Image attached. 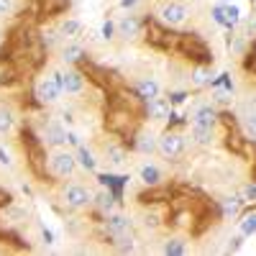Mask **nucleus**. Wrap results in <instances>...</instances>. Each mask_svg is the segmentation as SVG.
Here are the masks:
<instances>
[{
	"instance_id": "obj_1",
	"label": "nucleus",
	"mask_w": 256,
	"mask_h": 256,
	"mask_svg": "<svg viewBox=\"0 0 256 256\" xmlns=\"http://www.w3.org/2000/svg\"><path fill=\"white\" fill-rule=\"evenodd\" d=\"M74 169H77V156L72 152H64V148H59V152H54L49 156V172L59 180L64 177H72L74 174Z\"/></svg>"
},
{
	"instance_id": "obj_2",
	"label": "nucleus",
	"mask_w": 256,
	"mask_h": 256,
	"mask_svg": "<svg viewBox=\"0 0 256 256\" xmlns=\"http://www.w3.org/2000/svg\"><path fill=\"white\" fill-rule=\"evenodd\" d=\"M64 202H67V208H72V210H82V208H88L90 202H92V192L84 187V184H77V182H72V184H67L64 187Z\"/></svg>"
},
{
	"instance_id": "obj_3",
	"label": "nucleus",
	"mask_w": 256,
	"mask_h": 256,
	"mask_svg": "<svg viewBox=\"0 0 256 256\" xmlns=\"http://www.w3.org/2000/svg\"><path fill=\"white\" fill-rule=\"evenodd\" d=\"M187 16H190V10H187L184 3H180V0H166L159 10V18H162L164 26H182L187 20Z\"/></svg>"
},
{
	"instance_id": "obj_4",
	"label": "nucleus",
	"mask_w": 256,
	"mask_h": 256,
	"mask_svg": "<svg viewBox=\"0 0 256 256\" xmlns=\"http://www.w3.org/2000/svg\"><path fill=\"white\" fill-rule=\"evenodd\" d=\"M62 95V82H59V74H52V77H44L36 88V98L41 102H56Z\"/></svg>"
},
{
	"instance_id": "obj_5",
	"label": "nucleus",
	"mask_w": 256,
	"mask_h": 256,
	"mask_svg": "<svg viewBox=\"0 0 256 256\" xmlns=\"http://www.w3.org/2000/svg\"><path fill=\"white\" fill-rule=\"evenodd\" d=\"M156 146H159V152H162L166 159H174V156H180V154L184 152V138H182L180 134L166 131V134L156 141Z\"/></svg>"
},
{
	"instance_id": "obj_6",
	"label": "nucleus",
	"mask_w": 256,
	"mask_h": 256,
	"mask_svg": "<svg viewBox=\"0 0 256 256\" xmlns=\"http://www.w3.org/2000/svg\"><path fill=\"white\" fill-rule=\"evenodd\" d=\"M102 228H105V233H108L110 238H118L120 233H126V230H131V220H128L123 212H105V223H102Z\"/></svg>"
},
{
	"instance_id": "obj_7",
	"label": "nucleus",
	"mask_w": 256,
	"mask_h": 256,
	"mask_svg": "<svg viewBox=\"0 0 256 256\" xmlns=\"http://www.w3.org/2000/svg\"><path fill=\"white\" fill-rule=\"evenodd\" d=\"M192 123H200V126L216 128V123H218V108H216V105H210V102L198 105V108L192 110Z\"/></svg>"
},
{
	"instance_id": "obj_8",
	"label": "nucleus",
	"mask_w": 256,
	"mask_h": 256,
	"mask_svg": "<svg viewBox=\"0 0 256 256\" xmlns=\"http://www.w3.org/2000/svg\"><path fill=\"white\" fill-rule=\"evenodd\" d=\"M56 74H59V82H62V90H64V92H70V95L82 92V88H84V77H82L80 72L67 70V72H56Z\"/></svg>"
},
{
	"instance_id": "obj_9",
	"label": "nucleus",
	"mask_w": 256,
	"mask_h": 256,
	"mask_svg": "<svg viewBox=\"0 0 256 256\" xmlns=\"http://www.w3.org/2000/svg\"><path fill=\"white\" fill-rule=\"evenodd\" d=\"M44 141H46L49 146H62L64 141H67V131L62 128V123L49 120V123L44 126Z\"/></svg>"
},
{
	"instance_id": "obj_10",
	"label": "nucleus",
	"mask_w": 256,
	"mask_h": 256,
	"mask_svg": "<svg viewBox=\"0 0 256 256\" xmlns=\"http://www.w3.org/2000/svg\"><path fill=\"white\" fill-rule=\"evenodd\" d=\"M148 116H152L154 120H166L169 116H172V105H169V100H164V98H154V100H148Z\"/></svg>"
},
{
	"instance_id": "obj_11",
	"label": "nucleus",
	"mask_w": 256,
	"mask_h": 256,
	"mask_svg": "<svg viewBox=\"0 0 256 256\" xmlns=\"http://www.w3.org/2000/svg\"><path fill=\"white\" fill-rule=\"evenodd\" d=\"M138 31H141V20H138V16H123L120 20H118V34L120 36H138Z\"/></svg>"
},
{
	"instance_id": "obj_12",
	"label": "nucleus",
	"mask_w": 256,
	"mask_h": 256,
	"mask_svg": "<svg viewBox=\"0 0 256 256\" xmlns=\"http://www.w3.org/2000/svg\"><path fill=\"white\" fill-rule=\"evenodd\" d=\"M190 136H192V141L200 144V146H210L212 144V128L210 126H200V123H192Z\"/></svg>"
},
{
	"instance_id": "obj_13",
	"label": "nucleus",
	"mask_w": 256,
	"mask_h": 256,
	"mask_svg": "<svg viewBox=\"0 0 256 256\" xmlns=\"http://www.w3.org/2000/svg\"><path fill=\"white\" fill-rule=\"evenodd\" d=\"M136 92H138V98H144L146 102L154 100V98H159V82H156V80H141V82L136 84Z\"/></svg>"
},
{
	"instance_id": "obj_14",
	"label": "nucleus",
	"mask_w": 256,
	"mask_h": 256,
	"mask_svg": "<svg viewBox=\"0 0 256 256\" xmlns=\"http://www.w3.org/2000/svg\"><path fill=\"white\" fill-rule=\"evenodd\" d=\"M138 177H141V182L148 184V187H156V184L162 182V172H159V166H154V164H144V166L138 169Z\"/></svg>"
},
{
	"instance_id": "obj_15",
	"label": "nucleus",
	"mask_w": 256,
	"mask_h": 256,
	"mask_svg": "<svg viewBox=\"0 0 256 256\" xmlns=\"http://www.w3.org/2000/svg\"><path fill=\"white\" fill-rule=\"evenodd\" d=\"M113 246L120 254H131V251H136V236L131 230H126V233H120L118 238H113Z\"/></svg>"
},
{
	"instance_id": "obj_16",
	"label": "nucleus",
	"mask_w": 256,
	"mask_h": 256,
	"mask_svg": "<svg viewBox=\"0 0 256 256\" xmlns=\"http://www.w3.org/2000/svg\"><path fill=\"white\" fill-rule=\"evenodd\" d=\"M102 156L108 159L110 164L120 166V164L126 162V148H123V146H118V144H108V146L102 148Z\"/></svg>"
},
{
	"instance_id": "obj_17",
	"label": "nucleus",
	"mask_w": 256,
	"mask_h": 256,
	"mask_svg": "<svg viewBox=\"0 0 256 256\" xmlns=\"http://www.w3.org/2000/svg\"><path fill=\"white\" fill-rule=\"evenodd\" d=\"M82 56H84V49H82L80 44H74V41H72V44H64V46H62V59L67 62V64H74V62H80Z\"/></svg>"
},
{
	"instance_id": "obj_18",
	"label": "nucleus",
	"mask_w": 256,
	"mask_h": 256,
	"mask_svg": "<svg viewBox=\"0 0 256 256\" xmlns=\"http://www.w3.org/2000/svg\"><path fill=\"white\" fill-rule=\"evenodd\" d=\"M136 148H138L141 154H154V152H159L156 138H154L152 134H141V136H138V141H136Z\"/></svg>"
},
{
	"instance_id": "obj_19",
	"label": "nucleus",
	"mask_w": 256,
	"mask_h": 256,
	"mask_svg": "<svg viewBox=\"0 0 256 256\" xmlns=\"http://www.w3.org/2000/svg\"><path fill=\"white\" fill-rule=\"evenodd\" d=\"M80 31H82V24H80V20H74V18H67V20H62V24H59L62 38H72V36H77Z\"/></svg>"
},
{
	"instance_id": "obj_20",
	"label": "nucleus",
	"mask_w": 256,
	"mask_h": 256,
	"mask_svg": "<svg viewBox=\"0 0 256 256\" xmlns=\"http://www.w3.org/2000/svg\"><path fill=\"white\" fill-rule=\"evenodd\" d=\"M16 126V118L8 108H0V136H8Z\"/></svg>"
},
{
	"instance_id": "obj_21",
	"label": "nucleus",
	"mask_w": 256,
	"mask_h": 256,
	"mask_svg": "<svg viewBox=\"0 0 256 256\" xmlns=\"http://www.w3.org/2000/svg\"><path fill=\"white\" fill-rule=\"evenodd\" d=\"M92 200H95V205H98L102 212H110V210H113V195H110V192L100 190V192H98V195H95Z\"/></svg>"
},
{
	"instance_id": "obj_22",
	"label": "nucleus",
	"mask_w": 256,
	"mask_h": 256,
	"mask_svg": "<svg viewBox=\"0 0 256 256\" xmlns=\"http://www.w3.org/2000/svg\"><path fill=\"white\" fill-rule=\"evenodd\" d=\"M77 162H80L84 169H88V172H95V166H98V162L92 159V154H90L84 146H80V152H77Z\"/></svg>"
},
{
	"instance_id": "obj_23",
	"label": "nucleus",
	"mask_w": 256,
	"mask_h": 256,
	"mask_svg": "<svg viewBox=\"0 0 256 256\" xmlns=\"http://www.w3.org/2000/svg\"><path fill=\"white\" fill-rule=\"evenodd\" d=\"M241 233H244V236H254V233H256V210H251L248 216H244Z\"/></svg>"
},
{
	"instance_id": "obj_24",
	"label": "nucleus",
	"mask_w": 256,
	"mask_h": 256,
	"mask_svg": "<svg viewBox=\"0 0 256 256\" xmlns=\"http://www.w3.org/2000/svg\"><path fill=\"white\" fill-rule=\"evenodd\" d=\"M244 202H246L244 198H226L223 200V212H226V216H236Z\"/></svg>"
},
{
	"instance_id": "obj_25",
	"label": "nucleus",
	"mask_w": 256,
	"mask_h": 256,
	"mask_svg": "<svg viewBox=\"0 0 256 256\" xmlns=\"http://www.w3.org/2000/svg\"><path fill=\"white\" fill-rule=\"evenodd\" d=\"M162 251L169 254V256H182L187 248H184V244H182L180 238H172V241H166V244L162 246Z\"/></svg>"
},
{
	"instance_id": "obj_26",
	"label": "nucleus",
	"mask_w": 256,
	"mask_h": 256,
	"mask_svg": "<svg viewBox=\"0 0 256 256\" xmlns=\"http://www.w3.org/2000/svg\"><path fill=\"white\" fill-rule=\"evenodd\" d=\"M210 77H212L210 67H198L195 72H192V82H195V84H208Z\"/></svg>"
},
{
	"instance_id": "obj_27",
	"label": "nucleus",
	"mask_w": 256,
	"mask_h": 256,
	"mask_svg": "<svg viewBox=\"0 0 256 256\" xmlns=\"http://www.w3.org/2000/svg\"><path fill=\"white\" fill-rule=\"evenodd\" d=\"M244 126H246V131L251 138H256V110H251L246 118H244Z\"/></svg>"
},
{
	"instance_id": "obj_28",
	"label": "nucleus",
	"mask_w": 256,
	"mask_h": 256,
	"mask_svg": "<svg viewBox=\"0 0 256 256\" xmlns=\"http://www.w3.org/2000/svg\"><path fill=\"white\" fill-rule=\"evenodd\" d=\"M223 10H226V24L233 26V24L238 20V8H236V6H228V8H223Z\"/></svg>"
},
{
	"instance_id": "obj_29",
	"label": "nucleus",
	"mask_w": 256,
	"mask_h": 256,
	"mask_svg": "<svg viewBox=\"0 0 256 256\" xmlns=\"http://www.w3.org/2000/svg\"><path fill=\"white\" fill-rule=\"evenodd\" d=\"M144 226H146V228H159V216H154V212H146V216H144Z\"/></svg>"
},
{
	"instance_id": "obj_30",
	"label": "nucleus",
	"mask_w": 256,
	"mask_h": 256,
	"mask_svg": "<svg viewBox=\"0 0 256 256\" xmlns=\"http://www.w3.org/2000/svg\"><path fill=\"white\" fill-rule=\"evenodd\" d=\"M241 198H244V200H256V184H246V187L241 190Z\"/></svg>"
},
{
	"instance_id": "obj_31",
	"label": "nucleus",
	"mask_w": 256,
	"mask_h": 256,
	"mask_svg": "<svg viewBox=\"0 0 256 256\" xmlns=\"http://www.w3.org/2000/svg\"><path fill=\"white\" fill-rule=\"evenodd\" d=\"M13 10V0H0V16H8Z\"/></svg>"
},
{
	"instance_id": "obj_32",
	"label": "nucleus",
	"mask_w": 256,
	"mask_h": 256,
	"mask_svg": "<svg viewBox=\"0 0 256 256\" xmlns=\"http://www.w3.org/2000/svg\"><path fill=\"white\" fill-rule=\"evenodd\" d=\"M0 164H3V166H10V156L3 152V146H0Z\"/></svg>"
},
{
	"instance_id": "obj_33",
	"label": "nucleus",
	"mask_w": 256,
	"mask_h": 256,
	"mask_svg": "<svg viewBox=\"0 0 256 256\" xmlns=\"http://www.w3.org/2000/svg\"><path fill=\"white\" fill-rule=\"evenodd\" d=\"M102 36H105V38H110V36H113V24H110V20L102 26Z\"/></svg>"
},
{
	"instance_id": "obj_34",
	"label": "nucleus",
	"mask_w": 256,
	"mask_h": 256,
	"mask_svg": "<svg viewBox=\"0 0 256 256\" xmlns=\"http://www.w3.org/2000/svg\"><path fill=\"white\" fill-rule=\"evenodd\" d=\"M136 3H138V0H120V8H128V10H131Z\"/></svg>"
},
{
	"instance_id": "obj_35",
	"label": "nucleus",
	"mask_w": 256,
	"mask_h": 256,
	"mask_svg": "<svg viewBox=\"0 0 256 256\" xmlns=\"http://www.w3.org/2000/svg\"><path fill=\"white\" fill-rule=\"evenodd\" d=\"M67 141H70V144H74V146H77V144H80V138H77V136H74V134H67Z\"/></svg>"
},
{
	"instance_id": "obj_36",
	"label": "nucleus",
	"mask_w": 256,
	"mask_h": 256,
	"mask_svg": "<svg viewBox=\"0 0 256 256\" xmlns=\"http://www.w3.org/2000/svg\"><path fill=\"white\" fill-rule=\"evenodd\" d=\"M254 3H256V0H254Z\"/></svg>"
}]
</instances>
